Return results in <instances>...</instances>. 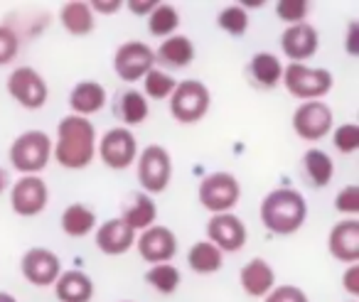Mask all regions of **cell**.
Returning <instances> with one entry per match:
<instances>
[{"label": "cell", "mask_w": 359, "mask_h": 302, "mask_svg": "<svg viewBox=\"0 0 359 302\" xmlns=\"http://www.w3.org/2000/svg\"><path fill=\"white\" fill-rule=\"evenodd\" d=\"M96 128L89 118L65 116L57 123V140L52 143V158L65 170H84L96 158Z\"/></svg>", "instance_id": "cell-1"}, {"label": "cell", "mask_w": 359, "mask_h": 302, "mask_svg": "<svg viewBox=\"0 0 359 302\" xmlns=\"http://www.w3.org/2000/svg\"><path fill=\"white\" fill-rule=\"evenodd\" d=\"M349 302H357V300H349Z\"/></svg>", "instance_id": "cell-45"}, {"label": "cell", "mask_w": 359, "mask_h": 302, "mask_svg": "<svg viewBox=\"0 0 359 302\" xmlns=\"http://www.w3.org/2000/svg\"><path fill=\"white\" fill-rule=\"evenodd\" d=\"M123 224L128 228H133L135 233L150 228L155 221H158V207H155L153 197L145 192H133L128 199V204L123 207V214H121Z\"/></svg>", "instance_id": "cell-21"}, {"label": "cell", "mask_w": 359, "mask_h": 302, "mask_svg": "<svg viewBox=\"0 0 359 302\" xmlns=\"http://www.w3.org/2000/svg\"><path fill=\"white\" fill-rule=\"evenodd\" d=\"M0 302H18L11 292H0Z\"/></svg>", "instance_id": "cell-44"}, {"label": "cell", "mask_w": 359, "mask_h": 302, "mask_svg": "<svg viewBox=\"0 0 359 302\" xmlns=\"http://www.w3.org/2000/svg\"><path fill=\"white\" fill-rule=\"evenodd\" d=\"M6 187H8V172L3 167H0V194L6 192Z\"/></svg>", "instance_id": "cell-43"}, {"label": "cell", "mask_w": 359, "mask_h": 302, "mask_svg": "<svg viewBox=\"0 0 359 302\" xmlns=\"http://www.w3.org/2000/svg\"><path fill=\"white\" fill-rule=\"evenodd\" d=\"M91 13H101V15H116L123 8V0H91L89 3Z\"/></svg>", "instance_id": "cell-40"}, {"label": "cell", "mask_w": 359, "mask_h": 302, "mask_svg": "<svg viewBox=\"0 0 359 302\" xmlns=\"http://www.w3.org/2000/svg\"><path fill=\"white\" fill-rule=\"evenodd\" d=\"M96 153L104 160L106 167L111 170H126L138 158V140L128 128H111L104 133V138L96 143Z\"/></svg>", "instance_id": "cell-12"}, {"label": "cell", "mask_w": 359, "mask_h": 302, "mask_svg": "<svg viewBox=\"0 0 359 302\" xmlns=\"http://www.w3.org/2000/svg\"><path fill=\"white\" fill-rule=\"evenodd\" d=\"M11 165L20 174H40L52 160V140L45 130H25L11 145Z\"/></svg>", "instance_id": "cell-3"}, {"label": "cell", "mask_w": 359, "mask_h": 302, "mask_svg": "<svg viewBox=\"0 0 359 302\" xmlns=\"http://www.w3.org/2000/svg\"><path fill=\"white\" fill-rule=\"evenodd\" d=\"M217 25H219V30H224L226 35L241 37L249 30V13L241 6H226L224 11L217 15Z\"/></svg>", "instance_id": "cell-33"}, {"label": "cell", "mask_w": 359, "mask_h": 302, "mask_svg": "<svg viewBox=\"0 0 359 302\" xmlns=\"http://www.w3.org/2000/svg\"><path fill=\"white\" fill-rule=\"evenodd\" d=\"M264 302H310L300 287L295 285H276L269 295L264 297Z\"/></svg>", "instance_id": "cell-38"}, {"label": "cell", "mask_w": 359, "mask_h": 302, "mask_svg": "<svg viewBox=\"0 0 359 302\" xmlns=\"http://www.w3.org/2000/svg\"><path fill=\"white\" fill-rule=\"evenodd\" d=\"M69 106L74 116L89 118L106 106V89L99 81H79L69 94Z\"/></svg>", "instance_id": "cell-22"}, {"label": "cell", "mask_w": 359, "mask_h": 302, "mask_svg": "<svg viewBox=\"0 0 359 302\" xmlns=\"http://www.w3.org/2000/svg\"><path fill=\"white\" fill-rule=\"evenodd\" d=\"M334 125V116L325 101H303L293 111V130L300 140L318 143L325 135H330Z\"/></svg>", "instance_id": "cell-9"}, {"label": "cell", "mask_w": 359, "mask_h": 302, "mask_svg": "<svg viewBox=\"0 0 359 302\" xmlns=\"http://www.w3.org/2000/svg\"><path fill=\"white\" fill-rule=\"evenodd\" d=\"M20 270L27 282H32L37 287H47L55 285L57 277L62 275V261L50 248H30L22 256Z\"/></svg>", "instance_id": "cell-15"}, {"label": "cell", "mask_w": 359, "mask_h": 302, "mask_svg": "<svg viewBox=\"0 0 359 302\" xmlns=\"http://www.w3.org/2000/svg\"><path fill=\"white\" fill-rule=\"evenodd\" d=\"M280 84L285 86L293 99L303 101H323V96H327L332 91L334 76L327 69L320 67H308V64H288L283 67V79Z\"/></svg>", "instance_id": "cell-5"}, {"label": "cell", "mask_w": 359, "mask_h": 302, "mask_svg": "<svg viewBox=\"0 0 359 302\" xmlns=\"http://www.w3.org/2000/svg\"><path fill=\"white\" fill-rule=\"evenodd\" d=\"M8 94H11L13 101L20 104L22 109L37 111L47 104L50 89H47L45 76L37 69H32V67H18V69H13L11 76H8Z\"/></svg>", "instance_id": "cell-8"}, {"label": "cell", "mask_w": 359, "mask_h": 302, "mask_svg": "<svg viewBox=\"0 0 359 302\" xmlns=\"http://www.w3.org/2000/svg\"><path fill=\"white\" fill-rule=\"evenodd\" d=\"M50 204V189L40 174H22L11 187V207L18 217H37Z\"/></svg>", "instance_id": "cell-11"}, {"label": "cell", "mask_w": 359, "mask_h": 302, "mask_svg": "<svg viewBox=\"0 0 359 302\" xmlns=\"http://www.w3.org/2000/svg\"><path fill=\"white\" fill-rule=\"evenodd\" d=\"M249 76L259 89H276L283 79V64L273 52H256L249 62Z\"/></svg>", "instance_id": "cell-24"}, {"label": "cell", "mask_w": 359, "mask_h": 302, "mask_svg": "<svg viewBox=\"0 0 359 302\" xmlns=\"http://www.w3.org/2000/svg\"><path fill=\"white\" fill-rule=\"evenodd\" d=\"M303 170L305 177L310 179L313 187H327L334 177V163L325 150L320 148H308L303 155Z\"/></svg>", "instance_id": "cell-27"}, {"label": "cell", "mask_w": 359, "mask_h": 302, "mask_svg": "<svg viewBox=\"0 0 359 302\" xmlns=\"http://www.w3.org/2000/svg\"><path fill=\"white\" fill-rule=\"evenodd\" d=\"M308 13H310L308 0H278L276 3V15H278V20L288 22V27L305 22Z\"/></svg>", "instance_id": "cell-34"}, {"label": "cell", "mask_w": 359, "mask_h": 302, "mask_svg": "<svg viewBox=\"0 0 359 302\" xmlns=\"http://www.w3.org/2000/svg\"><path fill=\"white\" fill-rule=\"evenodd\" d=\"M145 280H148V285L153 287V290L163 292V295H172L180 287V282H182V275H180V270L172 263H158V266L148 268Z\"/></svg>", "instance_id": "cell-31"}, {"label": "cell", "mask_w": 359, "mask_h": 302, "mask_svg": "<svg viewBox=\"0 0 359 302\" xmlns=\"http://www.w3.org/2000/svg\"><path fill=\"white\" fill-rule=\"evenodd\" d=\"M138 165V182L145 194H160L168 189L172 179V158L163 145H148L135 158Z\"/></svg>", "instance_id": "cell-7"}, {"label": "cell", "mask_w": 359, "mask_h": 302, "mask_svg": "<svg viewBox=\"0 0 359 302\" xmlns=\"http://www.w3.org/2000/svg\"><path fill=\"white\" fill-rule=\"evenodd\" d=\"M308 219V204L298 189L278 187L261 202V224L276 236H290L300 231Z\"/></svg>", "instance_id": "cell-2"}, {"label": "cell", "mask_w": 359, "mask_h": 302, "mask_svg": "<svg viewBox=\"0 0 359 302\" xmlns=\"http://www.w3.org/2000/svg\"><path fill=\"white\" fill-rule=\"evenodd\" d=\"M212 94L207 84L197 79L177 81L172 96H170V116L180 125H195L210 114Z\"/></svg>", "instance_id": "cell-4"}, {"label": "cell", "mask_w": 359, "mask_h": 302, "mask_svg": "<svg viewBox=\"0 0 359 302\" xmlns=\"http://www.w3.org/2000/svg\"><path fill=\"white\" fill-rule=\"evenodd\" d=\"M334 209L339 214H347L349 219H354L359 214V187L357 184H347L344 189H339L334 197Z\"/></svg>", "instance_id": "cell-37"}, {"label": "cell", "mask_w": 359, "mask_h": 302, "mask_svg": "<svg viewBox=\"0 0 359 302\" xmlns=\"http://www.w3.org/2000/svg\"><path fill=\"white\" fill-rule=\"evenodd\" d=\"M330 256L339 263H357L359 261V221L357 219H342L330 228L327 236Z\"/></svg>", "instance_id": "cell-17"}, {"label": "cell", "mask_w": 359, "mask_h": 302, "mask_svg": "<svg viewBox=\"0 0 359 302\" xmlns=\"http://www.w3.org/2000/svg\"><path fill=\"white\" fill-rule=\"evenodd\" d=\"M187 263L195 273L200 275H212V273L222 270L224 266V253L210 241H197L192 243V248L187 251Z\"/></svg>", "instance_id": "cell-28"}, {"label": "cell", "mask_w": 359, "mask_h": 302, "mask_svg": "<svg viewBox=\"0 0 359 302\" xmlns=\"http://www.w3.org/2000/svg\"><path fill=\"white\" fill-rule=\"evenodd\" d=\"M60 20H62V27H65L69 35H76V37L91 35L96 25L94 13H91L89 3H84V0H69V3H65L60 11Z\"/></svg>", "instance_id": "cell-25"}, {"label": "cell", "mask_w": 359, "mask_h": 302, "mask_svg": "<svg viewBox=\"0 0 359 302\" xmlns=\"http://www.w3.org/2000/svg\"><path fill=\"white\" fill-rule=\"evenodd\" d=\"M200 204L212 214H226L239 204L241 184L231 172H212L200 182L197 189Z\"/></svg>", "instance_id": "cell-6"}, {"label": "cell", "mask_w": 359, "mask_h": 302, "mask_svg": "<svg viewBox=\"0 0 359 302\" xmlns=\"http://www.w3.org/2000/svg\"><path fill=\"white\" fill-rule=\"evenodd\" d=\"M342 287H344V292H349L352 297H359V263H352V266L344 270Z\"/></svg>", "instance_id": "cell-39"}, {"label": "cell", "mask_w": 359, "mask_h": 302, "mask_svg": "<svg viewBox=\"0 0 359 302\" xmlns=\"http://www.w3.org/2000/svg\"><path fill=\"white\" fill-rule=\"evenodd\" d=\"M155 62H160L168 69H185L195 62V42L185 35L168 37L155 52Z\"/></svg>", "instance_id": "cell-20"}, {"label": "cell", "mask_w": 359, "mask_h": 302, "mask_svg": "<svg viewBox=\"0 0 359 302\" xmlns=\"http://www.w3.org/2000/svg\"><path fill=\"white\" fill-rule=\"evenodd\" d=\"M135 236L138 233L126 226L121 217L109 219L96 228V248L106 256H123L135 246Z\"/></svg>", "instance_id": "cell-18"}, {"label": "cell", "mask_w": 359, "mask_h": 302, "mask_svg": "<svg viewBox=\"0 0 359 302\" xmlns=\"http://www.w3.org/2000/svg\"><path fill=\"white\" fill-rule=\"evenodd\" d=\"M126 302H128V300H126Z\"/></svg>", "instance_id": "cell-46"}, {"label": "cell", "mask_w": 359, "mask_h": 302, "mask_svg": "<svg viewBox=\"0 0 359 302\" xmlns=\"http://www.w3.org/2000/svg\"><path fill=\"white\" fill-rule=\"evenodd\" d=\"M148 114H150L148 99L135 89L123 91V94L118 96V101H116V116H118L126 125H140L148 118Z\"/></svg>", "instance_id": "cell-29"}, {"label": "cell", "mask_w": 359, "mask_h": 302, "mask_svg": "<svg viewBox=\"0 0 359 302\" xmlns=\"http://www.w3.org/2000/svg\"><path fill=\"white\" fill-rule=\"evenodd\" d=\"M177 86V81L163 69H150L148 74L143 76V96L145 99H155V101H163L170 99Z\"/></svg>", "instance_id": "cell-32"}, {"label": "cell", "mask_w": 359, "mask_h": 302, "mask_svg": "<svg viewBox=\"0 0 359 302\" xmlns=\"http://www.w3.org/2000/svg\"><path fill=\"white\" fill-rule=\"evenodd\" d=\"M158 3H160V0H145V3H143V0H128V3H126V8H128L133 15H150V13L158 8Z\"/></svg>", "instance_id": "cell-41"}, {"label": "cell", "mask_w": 359, "mask_h": 302, "mask_svg": "<svg viewBox=\"0 0 359 302\" xmlns=\"http://www.w3.org/2000/svg\"><path fill=\"white\" fill-rule=\"evenodd\" d=\"M114 69L116 76L126 84L140 81L150 69H155V52L145 42L128 40L116 50L114 55Z\"/></svg>", "instance_id": "cell-10"}, {"label": "cell", "mask_w": 359, "mask_h": 302, "mask_svg": "<svg viewBox=\"0 0 359 302\" xmlns=\"http://www.w3.org/2000/svg\"><path fill=\"white\" fill-rule=\"evenodd\" d=\"M135 248L145 263H170L177 253V236L163 224H153L150 228L135 236Z\"/></svg>", "instance_id": "cell-14"}, {"label": "cell", "mask_w": 359, "mask_h": 302, "mask_svg": "<svg viewBox=\"0 0 359 302\" xmlns=\"http://www.w3.org/2000/svg\"><path fill=\"white\" fill-rule=\"evenodd\" d=\"M55 295L60 302H91L94 280L84 270H65L55 282Z\"/></svg>", "instance_id": "cell-23"}, {"label": "cell", "mask_w": 359, "mask_h": 302, "mask_svg": "<svg viewBox=\"0 0 359 302\" xmlns=\"http://www.w3.org/2000/svg\"><path fill=\"white\" fill-rule=\"evenodd\" d=\"M20 52V37L13 27L0 25V67L11 64Z\"/></svg>", "instance_id": "cell-36"}, {"label": "cell", "mask_w": 359, "mask_h": 302, "mask_svg": "<svg viewBox=\"0 0 359 302\" xmlns=\"http://www.w3.org/2000/svg\"><path fill=\"white\" fill-rule=\"evenodd\" d=\"M320 47V35L310 22L290 25L280 35V50L290 60V64H305L310 57H315Z\"/></svg>", "instance_id": "cell-16"}, {"label": "cell", "mask_w": 359, "mask_h": 302, "mask_svg": "<svg viewBox=\"0 0 359 302\" xmlns=\"http://www.w3.org/2000/svg\"><path fill=\"white\" fill-rule=\"evenodd\" d=\"M60 226L67 236L81 238L86 233H91L96 228V212L84 202H74L62 212Z\"/></svg>", "instance_id": "cell-26"}, {"label": "cell", "mask_w": 359, "mask_h": 302, "mask_svg": "<svg viewBox=\"0 0 359 302\" xmlns=\"http://www.w3.org/2000/svg\"><path fill=\"white\" fill-rule=\"evenodd\" d=\"M332 143L342 155L357 153L359 150V125L357 123H342L332 133Z\"/></svg>", "instance_id": "cell-35"}, {"label": "cell", "mask_w": 359, "mask_h": 302, "mask_svg": "<svg viewBox=\"0 0 359 302\" xmlns=\"http://www.w3.org/2000/svg\"><path fill=\"white\" fill-rule=\"evenodd\" d=\"M239 282L249 297H266L276 287V270L266 258H251L239 270Z\"/></svg>", "instance_id": "cell-19"}, {"label": "cell", "mask_w": 359, "mask_h": 302, "mask_svg": "<svg viewBox=\"0 0 359 302\" xmlns=\"http://www.w3.org/2000/svg\"><path fill=\"white\" fill-rule=\"evenodd\" d=\"M347 55L357 57L359 55V22L352 20L347 27Z\"/></svg>", "instance_id": "cell-42"}, {"label": "cell", "mask_w": 359, "mask_h": 302, "mask_svg": "<svg viewBox=\"0 0 359 302\" xmlns=\"http://www.w3.org/2000/svg\"><path fill=\"white\" fill-rule=\"evenodd\" d=\"M177 27H180V13L170 3H158V8L148 15V30L153 37L168 40V37L177 35Z\"/></svg>", "instance_id": "cell-30"}, {"label": "cell", "mask_w": 359, "mask_h": 302, "mask_svg": "<svg viewBox=\"0 0 359 302\" xmlns=\"http://www.w3.org/2000/svg\"><path fill=\"white\" fill-rule=\"evenodd\" d=\"M246 224L236 214H212L207 221V241L215 243L222 253H236L246 246Z\"/></svg>", "instance_id": "cell-13"}]
</instances>
